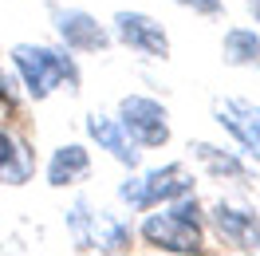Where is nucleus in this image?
Here are the masks:
<instances>
[{
    "label": "nucleus",
    "instance_id": "obj_16",
    "mask_svg": "<svg viewBox=\"0 0 260 256\" xmlns=\"http://www.w3.org/2000/svg\"><path fill=\"white\" fill-rule=\"evenodd\" d=\"M244 4H248V12H252V16H256V24H260V0H244Z\"/></svg>",
    "mask_w": 260,
    "mask_h": 256
},
{
    "label": "nucleus",
    "instance_id": "obj_3",
    "mask_svg": "<svg viewBox=\"0 0 260 256\" xmlns=\"http://www.w3.org/2000/svg\"><path fill=\"white\" fill-rule=\"evenodd\" d=\"M185 193H193V174L181 162H166V166H154L138 177H126L118 185V201L130 205V213H146V209H158L174 197H185Z\"/></svg>",
    "mask_w": 260,
    "mask_h": 256
},
{
    "label": "nucleus",
    "instance_id": "obj_1",
    "mask_svg": "<svg viewBox=\"0 0 260 256\" xmlns=\"http://www.w3.org/2000/svg\"><path fill=\"white\" fill-rule=\"evenodd\" d=\"M162 213H150L146 221L138 225V237L146 240L150 248L158 252H174V256H197L205 248V213L197 205L193 193L185 197H174L158 205Z\"/></svg>",
    "mask_w": 260,
    "mask_h": 256
},
{
    "label": "nucleus",
    "instance_id": "obj_13",
    "mask_svg": "<svg viewBox=\"0 0 260 256\" xmlns=\"http://www.w3.org/2000/svg\"><path fill=\"white\" fill-rule=\"evenodd\" d=\"M189 150H193V158L209 170L213 177H225V181H248L252 177V170H248V162H241L233 150H225V146H213V142H189Z\"/></svg>",
    "mask_w": 260,
    "mask_h": 256
},
{
    "label": "nucleus",
    "instance_id": "obj_9",
    "mask_svg": "<svg viewBox=\"0 0 260 256\" xmlns=\"http://www.w3.org/2000/svg\"><path fill=\"white\" fill-rule=\"evenodd\" d=\"M209 221L225 244L241 248V252H260V217L252 209L233 205V201H217L209 209Z\"/></svg>",
    "mask_w": 260,
    "mask_h": 256
},
{
    "label": "nucleus",
    "instance_id": "obj_4",
    "mask_svg": "<svg viewBox=\"0 0 260 256\" xmlns=\"http://www.w3.org/2000/svg\"><path fill=\"white\" fill-rule=\"evenodd\" d=\"M67 229L79 248H95V252H126L130 248V225L118 221L107 209H91L87 197H79L71 213H67Z\"/></svg>",
    "mask_w": 260,
    "mask_h": 256
},
{
    "label": "nucleus",
    "instance_id": "obj_2",
    "mask_svg": "<svg viewBox=\"0 0 260 256\" xmlns=\"http://www.w3.org/2000/svg\"><path fill=\"white\" fill-rule=\"evenodd\" d=\"M12 67H16L28 99H36V103L51 99L59 87L79 91L83 83L75 55H67V48H51V44H16L12 48Z\"/></svg>",
    "mask_w": 260,
    "mask_h": 256
},
{
    "label": "nucleus",
    "instance_id": "obj_8",
    "mask_svg": "<svg viewBox=\"0 0 260 256\" xmlns=\"http://www.w3.org/2000/svg\"><path fill=\"white\" fill-rule=\"evenodd\" d=\"M213 118H217V126L229 130L233 134V142L241 146L248 158L260 162V107L256 103H248V99H213Z\"/></svg>",
    "mask_w": 260,
    "mask_h": 256
},
{
    "label": "nucleus",
    "instance_id": "obj_15",
    "mask_svg": "<svg viewBox=\"0 0 260 256\" xmlns=\"http://www.w3.org/2000/svg\"><path fill=\"white\" fill-rule=\"evenodd\" d=\"M181 8H189L197 16H217V12H225V0H174Z\"/></svg>",
    "mask_w": 260,
    "mask_h": 256
},
{
    "label": "nucleus",
    "instance_id": "obj_7",
    "mask_svg": "<svg viewBox=\"0 0 260 256\" xmlns=\"http://www.w3.org/2000/svg\"><path fill=\"white\" fill-rule=\"evenodd\" d=\"M51 28L59 36V44L67 51H107L111 48L114 36L99 24L91 12H83V8H63V4H51Z\"/></svg>",
    "mask_w": 260,
    "mask_h": 256
},
{
    "label": "nucleus",
    "instance_id": "obj_5",
    "mask_svg": "<svg viewBox=\"0 0 260 256\" xmlns=\"http://www.w3.org/2000/svg\"><path fill=\"white\" fill-rule=\"evenodd\" d=\"M114 118L122 122V130H126L134 142L146 146V150H158V146L170 142V111L150 95L118 99V114Z\"/></svg>",
    "mask_w": 260,
    "mask_h": 256
},
{
    "label": "nucleus",
    "instance_id": "obj_10",
    "mask_svg": "<svg viewBox=\"0 0 260 256\" xmlns=\"http://www.w3.org/2000/svg\"><path fill=\"white\" fill-rule=\"evenodd\" d=\"M87 138L99 146V150H107L118 166H126V170H138V142L130 138L126 130H122V122L118 118H111V114H87Z\"/></svg>",
    "mask_w": 260,
    "mask_h": 256
},
{
    "label": "nucleus",
    "instance_id": "obj_12",
    "mask_svg": "<svg viewBox=\"0 0 260 256\" xmlns=\"http://www.w3.org/2000/svg\"><path fill=\"white\" fill-rule=\"evenodd\" d=\"M36 174V150L12 130H0V181L4 185H24Z\"/></svg>",
    "mask_w": 260,
    "mask_h": 256
},
{
    "label": "nucleus",
    "instance_id": "obj_6",
    "mask_svg": "<svg viewBox=\"0 0 260 256\" xmlns=\"http://www.w3.org/2000/svg\"><path fill=\"white\" fill-rule=\"evenodd\" d=\"M111 24H114L111 36L122 44V48L138 51V55H146V59H170V36H166V28L154 16L118 8Z\"/></svg>",
    "mask_w": 260,
    "mask_h": 256
},
{
    "label": "nucleus",
    "instance_id": "obj_14",
    "mask_svg": "<svg viewBox=\"0 0 260 256\" xmlns=\"http://www.w3.org/2000/svg\"><path fill=\"white\" fill-rule=\"evenodd\" d=\"M221 59L229 67H260V36L252 28H229L221 40Z\"/></svg>",
    "mask_w": 260,
    "mask_h": 256
},
{
    "label": "nucleus",
    "instance_id": "obj_11",
    "mask_svg": "<svg viewBox=\"0 0 260 256\" xmlns=\"http://www.w3.org/2000/svg\"><path fill=\"white\" fill-rule=\"evenodd\" d=\"M44 174H48V185H51V189L79 185L83 177L91 174V154H87V146H83V142H63V146H55Z\"/></svg>",
    "mask_w": 260,
    "mask_h": 256
}]
</instances>
